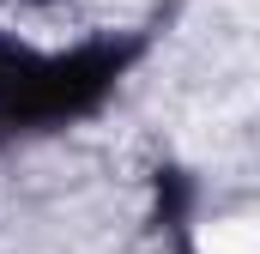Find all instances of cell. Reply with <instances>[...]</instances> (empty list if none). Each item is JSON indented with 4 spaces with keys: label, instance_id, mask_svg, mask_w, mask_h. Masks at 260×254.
<instances>
[{
    "label": "cell",
    "instance_id": "7a4b0ae2",
    "mask_svg": "<svg viewBox=\"0 0 260 254\" xmlns=\"http://www.w3.org/2000/svg\"><path fill=\"white\" fill-rule=\"evenodd\" d=\"M91 6H103V12H115V18H121V12H139L145 0H91Z\"/></svg>",
    "mask_w": 260,
    "mask_h": 254
},
{
    "label": "cell",
    "instance_id": "6da1fadb",
    "mask_svg": "<svg viewBox=\"0 0 260 254\" xmlns=\"http://www.w3.org/2000/svg\"><path fill=\"white\" fill-rule=\"evenodd\" d=\"M206 254H260V218H242V224H224L206 236Z\"/></svg>",
    "mask_w": 260,
    "mask_h": 254
}]
</instances>
